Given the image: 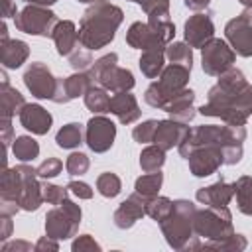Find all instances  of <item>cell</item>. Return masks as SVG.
<instances>
[{
  "label": "cell",
  "instance_id": "cell-22",
  "mask_svg": "<svg viewBox=\"0 0 252 252\" xmlns=\"http://www.w3.org/2000/svg\"><path fill=\"white\" fill-rule=\"evenodd\" d=\"M51 39L55 41L57 53L61 57H69L81 45L79 43V30H77L75 22H71V20H59L55 30H53Z\"/></svg>",
  "mask_w": 252,
  "mask_h": 252
},
{
  "label": "cell",
  "instance_id": "cell-20",
  "mask_svg": "<svg viewBox=\"0 0 252 252\" xmlns=\"http://www.w3.org/2000/svg\"><path fill=\"white\" fill-rule=\"evenodd\" d=\"M110 114H114L120 124H134L136 120H140L142 110L136 96L130 91H122L110 96Z\"/></svg>",
  "mask_w": 252,
  "mask_h": 252
},
{
  "label": "cell",
  "instance_id": "cell-2",
  "mask_svg": "<svg viewBox=\"0 0 252 252\" xmlns=\"http://www.w3.org/2000/svg\"><path fill=\"white\" fill-rule=\"evenodd\" d=\"M124 12L110 0H94L83 12L79 22V43L85 49L96 51L106 47L120 28Z\"/></svg>",
  "mask_w": 252,
  "mask_h": 252
},
{
  "label": "cell",
  "instance_id": "cell-38",
  "mask_svg": "<svg viewBox=\"0 0 252 252\" xmlns=\"http://www.w3.org/2000/svg\"><path fill=\"white\" fill-rule=\"evenodd\" d=\"M173 209V201L169 197H163V195H156L152 199H148V205H146V215L150 219H154L156 222H161Z\"/></svg>",
  "mask_w": 252,
  "mask_h": 252
},
{
  "label": "cell",
  "instance_id": "cell-35",
  "mask_svg": "<svg viewBox=\"0 0 252 252\" xmlns=\"http://www.w3.org/2000/svg\"><path fill=\"white\" fill-rule=\"evenodd\" d=\"M161 183H163V173H161V169H159V171H152V173H144V175H140V177L136 179L134 191H138V193L144 195L146 199H152V197L159 195Z\"/></svg>",
  "mask_w": 252,
  "mask_h": 252
},
{
  "label": "cell",
  "instance_id": "cell-33",
  "mask_svg": "<svg viewBox=\"0 0 252 252\" xmlns=\"http://www.w3.org/2000/svg\"><path fill=\"white\" fill-rule=\"evenodd\" d=\"M12 154L16 159L20 161H33L39 156V144L32 138V136H16L14 144H12Z\"/></svg>",
  "mask_w": 252,
  "mask_h": 252
},
{
  "label": "cell",
  "instance_id": "cell-46",
  "mask_svg": "<svg viewBox=\"0 0 252 252\" xmlns=\"http://www.w3.org/2000/svg\"><path fill=\"white\" fill-rule=\"evenodd\" d=\"M0 134H2V144H4V156L8 154L10 146L14 144V128H12V118H2L0 122Z\"/></svg>",
  "mask_w": 252,
  "mask_h": 252
},
{
  "label": "cell",
  "instance_id": "cell-41",
  "mask_svg": "<svg viewBox=\"0 0 252 252\" xmlns=\"http://www.w3.org/2000/svg\"><path fill=\"white\" fill-rule=\"evenodd\" d=\"M114 65H118V53L110 51V53H106V55L98 57V59L91 65V69H89V75H91L93 83L96 85V81L100 79V75H102L104 71H108L110 67H114Z\"/></svg>",
  "mask_w": 252,
  "mask_h": 252
},
{
  "label": "cell",
  "instance_id": "cell-28",
  "mask_svg": "<svg viewBox=\"0 0 252 252\" xmlns=\"http://www.w3.org/2000/svg\"><path fill=\"white\" fill-rule=\"evenodd\" d=\"M83 140H85V132H83V124L79 122L63 124L55 134V144L63 150H75L83 144Z\"/></svg>",
  "mask_w": 252,
  "mask_h": 252
},
{
  "label": "cell",
  "instance_id": "cell-37",
  "mask_svg": "<svg viewBox=\"0 0 252 252\" xmlns=\"http://www.w3.org/2000/svg\"><path fill=\"white\" fill-rule=\"evenodd\" d=\"M96 191L106 199H114L122 191V181H120V177L116 173L104 171V173H100L96 177Z\"/></svg>",
  "mask_w": 252,
  "mask_h": 252
},
{
  "label": "cell",
  "instance_id": "cell-12",
  "mask_svg": "<svg viewBox=\"0 0 252 252\" xmlns=\"http://www.w3.org/2000/svg\"><path fill=\"white\" fill-rule=\"evenodd\" d=\"M22 79H24L26 89L32 93V96H35L39 100H53L57 77L51 73V69L45 63H41V61L30 63L28 69L24 71Z\"/></svg>",
  "mask_w": 252,
  "mask_h": 252
},
{
  "label": "cell",
  "instance_id": "cell-3",
  "mask_svg": "<svg viewBox=\"0 0 252 252\" xmlns=\"http://www.w3.org/2000/svg\"><path fill=\"white\" fill-rule=\"evenodd\" d=\"M195 213L197 205L189 199H175L171 213L158 222L169 248L173 250H201V238L195 234Z\"/></svg>",
  "mask_w": 252,
  "mask_h": 252
},
{
  "label": "cell",
  "instance_id": "cell-14",
  "mask_svg": "<svg viewBox=\"0 0 252 252\" xmlns=\"http://www.w3.org/2000/svg\"><path fill=\"white\" fill-rule=\"evenodd\" d=\"M183 35H185V43H189L191 47L201 49L205 43H209L215 37L213 18L207 12H195L193 16H189L185 20Z\"/></svg>",
  "mask_w": 252,
  "mask_h": 252
},
{
  "label": "cell",
  "instance_id": "cell-9",
  "mask_svg": "<svg viewBox=\"0 0 252 252\" xmlns=\"http://www.w3.org/2000/svg\"><path fill=\"white\" fill-rule=\"evenodd\" d=\"M224 39L240 57H252V8H244L224 26Z\"/></svg>",
  "mask_w": 252,
  "mask_h": 252
},
{
  "label": "cell",
  "instance_id": "cell-23",
  "mask_svg": "<svg viewBox=\"0 0 252 252\" xmlns=\"http://www.w3.org/2000/svg\"><path fill=\"white\" fill-rule=\"evenodd\" d=\"M30 57V45L22 39H4L0 41V63L4 69H18Z\"/></svg>",
  "mask_w": 252,
  "mask_h": 252
},
{
  "label": "cell",
  "instance_id": "cell-24",
  "mask_svg": "<svg viewBox=\"0 0 252 252\" xmlns=\"http://www.w3.org/2000/svg\"><path fill=\"white\" fill-rule=\"evenodd\" d=\"M96 85L104 87L108 93H122V91H132L134 85H136V79H134L130 69L114 65V67H110L108 71H104L100 75Z\"/></svg>",
  "mask_w": 252,
  "mask_h": 252
},
{
  "label": "cell",
  "instance_id": "cell-17",
  "mask_svg": "<svg viewBox=\"0 0 252 252\" xmlns=\"http://www.w3.org/2000/svg\"><path fill=\"white\" fill-rule=\"evenodd\" d=\"M18 118H20V124L28 132H32L35 136H45L51 130V124H53L51 112L45 110L37 102H30V104L26 102V106L22 108V112L18 114Z\"/></svg>",
  "mask_w": 252,
  "mask_h": 252
},
{
  "label": "cell",
  "instance_id": "cell-50",
  "mask_svg": "<svg viewBox=\"0 0 252 252\" xmlns=\"http://www.w3.org/2000/svg\"><path fill=\"white\" fill-rule=\"evenodd\" d=\"M130 2L138 4L144 10V14H150L158 8H169V0H130Z\"/></svg>",
  "mask_w": 252,
  "mask_h": 252
},
{
  "label": "cell",
  "instance_id": "cell-16",
  "mask_svg": "<svg viewBox=\"0 0 252 252\" xmlns=\"http://www.w3.org/2000/svg\"><path fill=\"white\" fill-rule=\"evenodd\" d=\"M189 126L185 122H179L175 118H165V120H159L158 128H156V136H154V142L156 146H159L161 150L169 152L173 148H177L185 136L189 134Z\"/></svg>",
  "mask_w": 252,
  "mask_h": 252
},
{
  "label": "cell",
  "instance_id": "cell-45",
  "mask_svg": "<svg viewBox=\"0 0 252 252\" xmlns=\"http://www.w3.org/2000/svg\"><path fill=\"white\" fill-rule=\"evenodd\" d=\"M71 250L73 252H100V244L91 236V234H79L73 244H71Z\"/></svg>",
  "mask_w": 252,
  "mask_h": 252
},
{
  "label": "cell",
  "instance_id": "cell-55",
  "mask_svg": "<svg viewBox=\"0 0 252 252\" xmlns=\"http://www.w3.org/2000/svg\"><path fill=\"white\" fill-rule=\"evenodd\" d=\"M28 4H41V6H53L57 0H24Z\"/></svg>",
  "mask_w": 252,
  "mask_h": 252
},
{
  "label": "cell",
  "instance_id": "cell-47",
  "mask_svg": "<svg viewBox=\"0 0 252 252\" xmlns=\"http://www.w3.org/2000/svg\"><path fill=\"white\" fill-rule=\"evenodd\" d=\"M67 189H69V193H73V195L79 197V199H91V197H93V189H91V185L85 183V181L73 179V181L67 183Z\"/></svg>",
  "mask_w": 252,
  "mask_h": 252
},
{
  "label": "cell",
  "instance_id": "cell-8",
  "mask_svg": "<svg viewBox=\"0 0 252 252\" xmlns=\"http://www.w3.org/2000/svg\"><path fill=\"white\" fill-rule=\"evenodd\" d=\"M234 61L236 53L226 39L213 37L209 43L201 47V67L211 77H220L224 71L234 67Z\"/></svg>",
  "mask_w": 252,
  "mask_h": 252
},
{
  "label": "cell",
  "instance_id": "cell-11",
  "mask_svg": "<svg viewBox=\"0 0 252 252\" xmlns=\"http://www.w3.org/2000/svg\"><path fill=\"white\" fill-rule=\"evenodd\" d=\"M20 175V193H18V205L22 211H37L43 201V189L37 181V169L22 161L20 165H14Z\"/></svg>",
  "mask_w": 252,
  "mask_h": 252
},
{
  "label": "cell",
  "instance_id": "cell-21",
  "mask_svg": "<svg viewBox=\"0 0 252 252\" xmlns=\"http://www.w3.org/2000/svg\"><path fill=\"white\" fill-rule=\"evenodd\" d=\"M193 104H195V91L193 89H183L165 104L163 110L169 114V118H175L179 122L189 124L197 116V110H195Z\"/></svg>",
  "mask_w": 252,
  "mask_h": 252
},
{
  "label": "cell",
  "instance_id": "cell-26",
  "mask_svg": "<svg viewBox=\"0 0 252 252\" xmlns=\"http://www.w3.org/2000/svg\"><path fill=\"white\" fill-rule=\"evenodd\" d=\"M148 24L165 43H171V39L175 37V26L171 22L169 8H158V10L150 12L148 14Z\"/></svg>",
  "mask_w": 252,
  "mask_h": 252
},
{
  "label": "cell",
  "instance_id": "cell-5",
  "mask_svg": "<svg viewBox=\"0 0 252 252\" xmlns=\"http://www.w3.org/2000/svg\"><path fill=\"white\" fill-rule=\"evenodd\" d=\"M195 234L207 240H220L234 234L232 215L228 207H203L195 213Z\"/></svg>",
  "mask_w": 252,
  "mask_h": 252
},
{
  "label": "cell",
  "instance_id": "cell-4",
  "mask_svg": "<svg viewBox=\"0 0 252 252\" xmlns=\"http://www.w3.org/2000/svg\"><path fill=\"white\" fill-rule=\"evenodd\" d=\"M191 79V69L183 67V65H175L169 63L163 67L161 75L158 77V81L150 83V87L144 93V100L152 106V108H159L163 110L165 104L183 89H187Z\"/></svg>",
  "mask_w": 252,
  "mask_h": 252
},
{
  "label": "cell",
  "instance_id": "cell-49",
  "mask_svg": "<svg viewBox=\"0 0 252 252\" xmlns=\"http://www.w3.org/2000/svg\"><path fill=\"white\" fill-rule=\"evenodd\" d=\"M35 252H57L59 250V240H55V238H51V236H41L35 244Z\"/></svg>",
  "mask_w": 252,
  "mask_h": 252
},
{
  "label": "cell",
  "instance_id": "cell-30",
  "mask_svg": "<svg viewBox=\"0 0 252 252\" xmlns=\"http://www.w3.org/2000/svg\"><path fill=\"white\" fill-rule=\"evenodd\" d=\"M234 197H236L238 211L246 217H252V177L250 175H240L234 181Z\"/></svg>",
  "mask_w": 252,
  "mask_h": 252
},
{
  "label": "cell",
  "instance_id": "cell-6",
  "mask_svg": "<svg viewBox=\"0 0 252 252\" xmlns=\"http://www.w3.org/2000/svg\"><path fill=\"white\" fill-rule=\"evenodd\" d=\"M83 211L71 199H65L61 205L53 207L45 215V234L55 240H67L77 236Z\"/></svg>",
  "mask_w": 252,
  "mask_h": 252
},
{
  "label": "cell",
  "instance_id": "cell-10",
  "mask_svg": "<svg viewBox=\"0 0 252 252\" xmlns=\"http://www.w3.org/2000/svg\"><path fill=\"white\" fill-rule=\"evenodd\" d=\"M222 150L224 148L219 144H203V146L193 148L185 158L189 163V171L195 177H209L217 173L220 165H224Z\"/></svg>",
  "mask_w": 252,
  "mask_h": 252
},
{
  "label": "cell",
  "instance_id": "cell-43",
  "mask_svg": "<svg viewBox=\"0 0 252 252\" xmlns=\"http://www.w3.org/2000/svg\"><path fill=\"white\" fill-rule=\"evenodd\" d=\"M94 63L93 55H91V49H81L77 47L71 55H69V65L73 71H89L91 65Z\"/></svg>",
  "mask_w": 252,
  "mask_h": 252
},
{
  "label": "cell",
  "instance_id": "cell-7",
  "mask_svg": "<svg viewBox=\"0 0 252 252\" xmlns=\"http://www.w3.org/2000/svg\"><path fill=\"white\" fill-rule=\"evenodd\" d=\"M57 22H59L57 14L49 10V6H41V4H28L14 18L16 30L39 37H51Z\"/></svg>",
  "mask_w": 252,
  "mask_h": 252
},
{
  "label": "cell",
  "instance_id": "cell-57",
  "mask_svg": "<svg viewBox=\"0 0 252 252\" xmlns=\"http://www.w3.org/2000/svg\"><path fill=\"white\" fill-rule=\"evenodd\" d=\"M238 2H240L244 8H252V0H238Z\"/></svg>",
  "mask_w": 252,
  "mask_h": 252
},
{
  "label": "cell",
  "instance_id": "cell-15",
  "mask_svg": "<svg viewBox=\"0 0 252 252\" xmlns=\"http://www.w3.org/2000/svg\"><path fill=\"white\" fill-rule=\"evenodd\" d=\"M146 205H148V199H146L144 195H140L138 191H134L132 195H128V197L118 205V209H116L114 215H112L114 226L120 228V230L132 228L140 219L146 217Z\"/></svg>",
  "mask_w": 252,
  "mask_h": 252
},
{
  "label": "cell",
  "instance_id": "cell-31",
  "mask_svg": "<svg viewBox=\"0 0 252 252\" xmlns=\"http://www.w3.org/2000/svg\"><path fill=\"white\" fill-rule=\"evenodd\" d=\"M163 163H165V150H161L159 146L150 144L140 152V167L144 173L159 171Z\"/></svg>",
  "mask_w": 252,
  "mask_h": 252
},
{
  "label": "cell",
  "instance_id": "cell-32",
  "mask_svg": "<svg viewBox=\"0 0 252 252\" xmlns=\"http://www.w3.org/2000/svg\"><path fill=\"white\" fill-rule=\"evenodd\" d=\"M165 59L175 65H183L187 69L193 67V47L185 41H171L165 47Z\"/></svg>",
  "mask_w": 252,
  "mask_h": 252
},
{
  "label": "cell",
  "instance_id": "cell-54",
  "mask_svg": "<svg viewBox=\"0 0 252 252\" xmlns=\"http://www.w3.org/2000/svg\"><path fill=\"white\" fill-rule=\"evenodd\" d=\"M4 18H16L18 16V8L12 0H4Z\"/></svg>",
  "mask_w": 252,
  "mask_h": 252
},
{
  "label": "cell",
  "instance_id": "cell-39",
  "mask_svg": "<svg viewBox=\"0 0 252 252\" xmlns=\"http://www.w3.org/2000/svg\"><path fill=\"white\" fill-rule=\"evenodd\" d=\"M89 167H91V159L83 152H73L65 159V169H67V175H71V177L85 175L89 171Z\"/></svg>",
  "mask_w": 252,
  "mask_h": 252
},
{
  "label": "cell",
  "instance_id": "cell-27",
  "mask_svg": "<svg viewBox=\"0 0 252 252\" xmlns=\"http://www.w3.org/2000/svg\"><path fill=\"white\" fill-rule=\"evenodd\" d=\"M0 94H2V118H14L26 106L24 94L18 89H14L10 83H2Z\"/></svg>",
  "mask_w": 252,
  "mask_h": 252
},
{
  "label": "cell",
  "instance_id": "cell-44",
  "mask_svg": "<svg viewBox=\"0 0 252 252\" xmlns=\"http://www.w3.org/2000/svg\"><path fill=\"white\" fill-rule=\"evenodd\" d=\"M35 169H37V177H41V179H51V177H57V175L61 173L63 161H61L59 158H47V159H43Z\"/></svg>",
  "mask_w": 252,
  "mask_h": 252
},
{
  "label": "cell",
  "instance_id": "cell-25",
  "mask_svg": "<svg viewBox=\"0 0 252 252\" xmlns=\"http://www.w3.org/2000/svg\"><path fill=\"white\" fill-rule=\"evenodd\" d=\"M140 71L148 79H158L165 67V49L163 47H150L144 49L140 55Z\"/></svg>",
  "mask_w": 252,
  "mask_h": 252
},
{
  "label": "cell",
  "instance_id": "cell-56",
  "mask_svg": "<svg viewBox=\"0 0 252 252\" xmlns=\"http://www.w3.org/2000/svg\"><path fill=\"white\" fill-rule=\"evenodd\" d=\"M4 39H8V28H6V20H2V24H0V41H4Z\"/></svg>",
  "mask_w": 252,
  "mask_h": 252
},
{
  "label": "cell",
  "instance_id": "cell-48",
  "mask_svg": "<svg viewBox=\"0 0 252 252\" xmlns=\"http://www.w3.org/2000/svg\"><path fill=\"white\" fill-rule=\"evenodd\" d=\"M32 250H35V246H32L26 240H12V242L6 240L0 248V252H32Z\"/></svg>",
  "mask_w": 252,
  "mask_h": 252
},
{
  "label": "cell",
  "instance_id": "cell-53",
  "mask_svg": "<svg viewBox=\"0 0 252 252\" xmlns=\"http://www.w3.org/2000/svg\"><path fill=\"white\" fill-rule=\"evenodd\" d=\"M183 4H185L189 10H193V12H203V10L209 8L211 0H183Z\"/></svg>",
  "mask_w": 252,
  "mask_h": 252
},
{
  "label": "cell",
  "instance_id": "cell-58",
  "mask_svg": "<svg viewBox=\"0 0 252 252\" xmlns=\"http://www.w3.org/2000/svg\"><path fill=\"white\" fill-rule=\"evenodd\" d=\"M77 2H81V4H91V2H94V0H77Z\"/></svg>",
  "mask_w": 252,
  "mask_h": 252
},
{
  "label": "cell",
  "instance_id": "cell-52",
  "mask_svg": "<svg viewBox=\"0 0 252 252\" xmlns=\"http://www.w3.org/2000/svg\"><path fill=\"white\" fill-rule=\"evenodd\" d=\"M12 215H0V240L6 242L12 236Z\"/></svg>",
  "mask_w": 252,
  "mask_h": 252
},
{
  "label": "cell",
  "instance_id": "cell-13",
  "mask_svg": "<svg viewBox=\"0 0 252 252\" xmlns=\"http://www.w3.org/2000/svg\"><path fill=\"white\" fill-rule=\"evenodd\" d=\"M116 138V124L104 114H94L85 126V144L94 154H104L112 148Z\"/></svg>",
  "mask_w": 252,
  "mask_h": 252
},
{
  "label": "cell",
  "instance_id": "cell-42",
  "mask_svg": "<svg viewBox=\"0 0 252 252\" xmlns=\"http://www.w3.org/2000/svg\"><path fill=\"white\" fill-rule=\"evenodd\" d=\"M41 189H43V201L47 205H61L65 199H69V189L67 187H61V185H55V183H41Z\"/></svg>",
  "mask_w": 252,
  "mask_h": 252
},
{
  "label": "cell",
  "instance_id": "cell-36",
  "mask_svg": "<svg viewBox=\"0 0 252 252\" xmlns=\"http://www.w3.org/2000/svg\"><path fill=\"white\" fill-rule=\"evenodd\" d=\"M65 85H67V94L69 98H79V96H85L87 91L94 85L89 71H75L73 75L65 77Z\"/></svg>",
  "mask_w": 252,
  "mask_h": 252
},
{
  "label": "cell",
  "instance_id": "cell-18",
  "mask_svg": "<svg viewBox=\"0 0 252 252\" xmlns=\"http://www.w3.org/2000/svg\"><path fill=\"white\" fill-rule=\"evenodd\" d=\"M232 197H234V183H228L222 177L207 187H199L195 193L197 203L205 207H228Z\"/></svg>",
  "mask_w": 252,
  "mask_h": 252
},
{
  "label": "cell",
  "instance_id": "cell-29",
  "mask_svg": "<svg viewBox=\"0 0 252 252\" xmlns=\"http://www.w3.org/2000/svg\"><path fill=\"white\" fill-rule=\"evenodd\" d=\"M85 98V106L93 112V114H104V112H110V94L104 87L100 85H93L87 94L83 96Z\"/></svg>",
  "mask_w": 252,
  "mask_h": 252
},
{
  "label": "cell",
  "instance_id": "cell-1",
  "mask_svg": "<svg viewBox=\"0 0 252 252\" xmlns=\"http://www.w3.org/2000/svg\"><path fill=\"white\" fill-rule=\"evenodd\" d=\"M203 116L220 118L224 124H244L252 116V85L236 67L224 71L209 89L207 102L199 106Z\"/></svg>",
  "mask_w": 252,
  "mask_h": 252
},
{
  "label": "cell",
  "instance_id": "cell-40",
  "mask_svg": "<svg viewBox=\"0 0 252 252\" xmlns=\"http://www.w3.org/2000/svg\"><path fill=\"white\" fill-rule=\"evenodd\" d=\"M158 124H159V120L150 118V120H144L142 124L134 126V130H132L134 142H138V144H152L154 142V136H156Z\"/></svg>",
  "mask_w": 252,
  "mask_h": 252
},
{
  "label": "cell",
  "instance_id": "cell-19",
  "mask_svg": "<svg viewBox=\"0 0 252 252\" xmlns=\"http://www.w3.org/2000/svg\"><path fill=\"white\" fill-rule=\"evenodd\" d=\"M126 43L132 49H150V47H167V43L150 28L148 22H134L130 24L128 32H126Z\"/></svg>",
  "mask_w": 252,
  "mask_h": 252
},
{
  "label": "cell",
  "instance_id": "cell-51",
  "mask_svg": "<svg viewBox=\"0 0 252 252\" xmlns=\"http://www.w3.org/2000/svg\"><path fill=\"white\" fill-rule=\"evenodd\" d=\"M69 94H67V85H65V77H57V87H55V94H53V102L55 104H65L69 102Z\"/></svg>",
  "mask_w": 252,
  "mask_h": 252
},
{
  "label": "cell",
  "instance_id": "cell-34",
  "mask_svg": "<svg viewBox=\"0 0 252 252\" xmlns=\"http://www.w3.org/2000/svg\"><path fill=\"white\" fill-rule=\"evenodd\" d=\"M248 246V240L244 234H230L226 238H220V240H207L201 244V248L205 250H219V252H242L246 250Z\"/></svg>",
  "mask_w": 252,
  "mask_h": 252
}]
</instances>
